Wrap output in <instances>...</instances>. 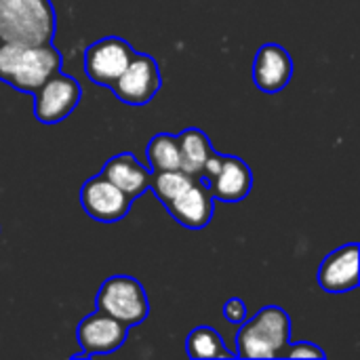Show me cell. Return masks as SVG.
<instances>
[{"mask_svg": "<svg viewBox=\"0 0 360 360\" xmlns=\"http://www.w3.org/2000/svg\"><path fill=\"white\" fill-rule=\"evenodd\" d=\"M61 70V53L51 44L0 42V80L19 93L34 95Z\"/></svg>", "mask_w": 360, "mask_h": 360, "instance_id": "6da1fadb", "label": "cell"}, {"mask_svg": "<svg viewBox=\"0 0 360 360\" xmlns=\"http://www.w3.org/2000/svg\"><path fill=\"white\" fill-rule=\"evenodd\" d=\"M238 359H283L289 346L291 319L281 306H266L253 319L238 325Z\"/></svg>", "mask_w": 360, "mask_h": 360, "instance_id": "7a4b0ae2", "label": "cell"}, {"mask_svg": "<svg viewBox=\"0 0 360 360\" xmlns=\"http://www.w3.org/2000/svg\"><path fill=\"white\" fill-rule=\"evenodd\" d=\"M55 36L51 0H0V42L46 44Z\"/></svg>", "mask_w": 360, "mask_h": 360, "instance_id": "3957f363", "label": "cell"}, {"mask_svg": "<svg viewBox=\"0 0 360 360\" xmlns=\"http://www.w3.org/2000/svg\"><path fill=\"white\" fill-rule=\"evenodd\" d=\"M97 310L127 323L129 327L141 325L150 314V302L143 285L127 274H116L103 281L97 291Z\"/></svg>", "mask_w": 360, "mask_h": 360, "instance_id": "277c9868", "label": "cell"}, {"mask_svg": "<svg viewBox=\"0 0 360 360\" xmlns=\"http://www.w3.org/2000/svg\"><path fill=\"white\" fill-rule=\"evenodd\" d=\"M200 179L209 186L211 196L221 202H240L253 188V173L238 156H224L213 150Z\"/></svg>", "mask_w": 360, "mask_h": 360, "instance_id": "5b68a950", "label": "cell"}, {"mask_svg": "<svg viewBox=\"0 0 360 360\" xmlns=\"http://www.w3.org/2000/svg\"><path fill=\"white\" fill-rule=\"evenodd\" d=\"M135 49L120 36H105L84 51V74L99 86H112L114 80L127 70Z\"/></svg>", "mask_w": 360, "mask_h": 360, "instance_id": "8992f818", "label": "cell"}, {"mask_svg": "<svg viewBox=\"0 0 360 360\" xmlns=\"http://www.w3.org/2000/svg\"><path fill=\"white\" fill-rule=\"evenodd\" d=\"M162 78L156 59L148 53H135L127 70L110 86L112 93L129 105H146L160 91Z\"/></svg>", "mask_w": 360, "mask_h": 360, "instance_id": "52a82bcc", "label": "cell"}, {"mask_svg": "<svg viewBox=\"0 0 360 360\" xmlns=\"http://www.w3.org/2000/svg\"><path fill=\"white\" fill-rule=\"evenodd\" d=\"M80 97L82 89L78 80L57 72L34 93V116L42 124H57L74 112Z\"/></svg>", "mask_w": 360, "mask_h": 360, "instance_id": "ba28073f", "label": "cell"}, {"mask_svg": "<svg viewBox=\"0 0 360 360\" xmlns=\"http://www.w3.org/2000/svg\"><path fill=\"white\" fill-rule=\"evenodd\" d=\"M129 329L131 327L127 323L97 310L78 323L76 340H78V346L91 359L99 354H112L118 348H122L129 338Z\"/></svg>", "mask_w": 360, "mask_h": 360, "instance_id": "9c48e42d", "label": "cell"}, {"mask_svg": "<svg viewBox=\"0 0 360 360\" xmlns=\"http://www.w3.org/2000/svg\"><path fill=\"white\" fill-rule=\"evenodd\" d=\"M80 205L84 213L95 221L112 224L122 219L131 211L133 198H129L103 175H95L86 179L84 186L80 188Z\"/></svg>", "mask_w": 360, "mask_h": 360, "instance_id": "30bf717a", "label": "cell"}, {"mask_svg": "<svg viewBox=\"0 0 360 360\" xmlns=\"http://www.w3.org/2000/svg\"><path fill=\"white\" fill-rule=\"evenodd\" d=\"M213 202L215 198L211 196L209 186L200 177H194L175 198L165 205V209L184 228L202 230L213 219Z\"/></svg>", "mask_w": 360, "mask_h": 360, "instance_id": "8fae6325", "label": "cell"}, {"mask_svg": "<svg viewBox=\"0 0 360 360\" xmlns=\"http://www.w3.org/2000/svg\"><path fill=\"white\" fill-rule=\"evenodd\" d=\"M319 285L323 291L342 295L359 287V247L344 245L329 253L319 268Z\"/></svg>", "mask_w": 360, "mask_h": 360, "instance_id": "7c38bea8", "label": "cell"}, {"mask_svg": "<svg viewBox=\"0 0 360 360\" xmlns=\"http://www.w3.org/2000/svg\"><path fill=\"white\" fill-rule=\"evenodd\" d=\"M293 59L281 44H264L253 61V82L259 91L274 95L281 93L293 76Z\"/></svg>", "mask_w": 360, "mask_h": 360, "instance_id": "4fadbf2b", "label": "cell"}, {"mask_svg": "<svg viewBox=\"0 0 360 360\" xmlns=\"http://www.w3.org/2000/svg\"><path fill=\"white\" fill-rule=\"evenodd\" d=\"M108 181H112L118 190H122L129 198H137L143 192L150 190V179H152V169L143 167L131 152H122L112 156L101 173Z\"/></svg>", "mask_w": 360, "mask_h": 360, "instance_id": "5bb4252c", "label": "cell"}, {"mask_svg": "<svg viewBox=\"0 0 360 360\" xmlns=\"http://www.w3.org/2000/svg\"><path fill=\"white\" fill-rule=\"evenodd\" d=\"M177 143H179V169L188 175L200 177L209 156L213 154V146L211 139L200 131V129H186L177 135Z\"/></svg>", "mask_w": 360, "mask_h": 360, "instance_id": "9a60e30c", "label": "cell"}, {"mask_svg": "<svg viewBox=\"0 0 360 360\" xmlns=\"http://www.w3.org/2000/svg\"><path fill=\"white\" fill-rule=\"evenodd\" d=\"M186 352L190 359H232L221 335L211 327H196L186 340Z\"/></svg>", "mask_w": 360, "mask_h": 360, "instance_id": "2e32d148", "label": "cell"}, {"mask_svg": "<svg viewBox=\"0 0 360 360\" xmlns=\"http://www.w3.org/2000/svg\"><path fill=\"white\" fill-rule=\"evenodd\" d=\"M148 162L152 171H175L179 169V143L177 135L158 133L148 143Z\"/></svg>", "mask_w": 360, "mask_h": 360, "instance_id": "e0dca14e", "label": "cell"}, {"mask_svg": "<svg viewBox=\"0 0 360 360\" xmlns=\"http://www.w3.org/2000/svg\"><path fill=\"white\" fill-rule=\"evenodd\" d=\"M194 179V175L184 173L181 169L175 171H152V179H150V190L154 192V196L167 205L171 198H175L190 181Z\"/></svg>", "mask_w": 360, "mask_h": 360, "instance_id": "ac0fdd59", "label": "cell"}, {"mask_svg": "<svg viewBox=\"0 0 360 360\" xmlns=\"http://www.w3.org/2000/svg\"><path fill=\"white\" fill-rule=\"evenodd\" d=\"M327 354L312 342H295L287 346L285 356L283 359H325Z\"/></svg>", "mask_w": 360, "mask_h": 360, "instance_id": "d6986e66", "label": "cell"}, {"mask_svg": "<svg viewBox=\"0 0 360 360\" xmlns=\"http://www.w3.org/2000/svg\"><path fill=\"white\" fill-rule=\"evenodd\" d=\"M224 319L232 325H240L247 321V304L238 297H232L224 304Z\"/></svg>", "mask_w": 360, "mask_h": 360, "instance_id": "ffe728a7", "label": "cell"}]
</instances>
